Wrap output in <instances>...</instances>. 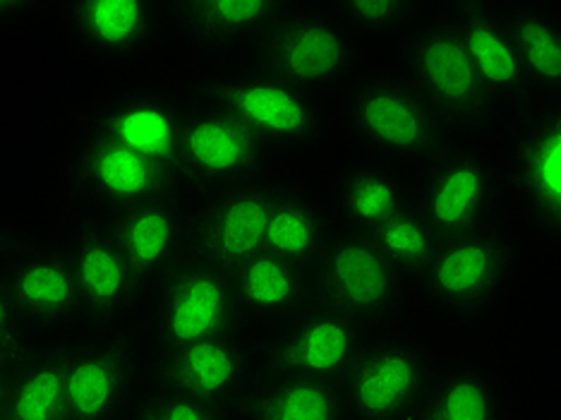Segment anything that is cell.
<instances>
[{"mask_svg": "<svg viewBox=\"0 0 561 420\" xmlns=\"http://www.w3.org/2000/svg\"><path fill=\"white\" fill-rule=\"evenodd\" d=\"M245 320L231 272L195 258L165 272L142 308V332L154 353L245 332Z\"/></svg>", "mask_w": 561, "mask_h": 420, "instance_id": "6da1fadb", "label": "cell"}, {"mask_svg": "<svg viewBox=\"0 0 561 420\" xmlns=\"http://www.w3.org/2000/svg\"><path fill=\"white\" fill-rule=\"evenodd\" d=\"M518 266L512 238L492 226L442 243L417 288L444 320L478 327L514 286Z\"/></svg>", "mask_w": 561, "mask_h": 420, "instance_id": "7a4b0ae2", "label": "cell"}, {"mask_svg": "<svg viewBox=\"0 0 561 420\" xmlns=\"http://www.w3.org/2000/svg\"><path fill=\"white\" fill-rule=\"evenodd\" d=\"M240 123L274 151L312 149L322 143L327 123L320 101L272 72L240 68L190 87V94Z\"/></svg>", "mask_w": 561, "mask_h": 420, "instance_id": "3957f363", "label": "cell"}, {"mask_svg": "<svg viewBox=\"0 0 561 420\" xmlns=\"http://www.w3.org/2000/svg\"><path fill=\"white\" fill-rule=\"evenodd\" d=\"M314 298L360 322L369 334L387 332L405 310L408 284L369 234L336 228L312 266Z\"/></svg>", "mask_w": 561, "mask_h": 420, "instance_id": "277c9868", "label": "cell"}, {"mask_svg": "<svg viewBox=\"0 0 561 420\" xmlns=\"http://www.w3.org/2000/svg\"><path fill=\"white\" fill-rule=\"evenodd\" d=\"M397 72L444 125L478 130L492 123L500 106L444 20L408 36L399 48Z\"/></svg>", "mask_w": 561, "mask_h": 420, "instance_id": "5b68a950", "label": "cell"}, {"mask_svg": "<svg viewBox=\"0 0 561 420\" xmlns=\"http://www.w3.org/2000/svg\"><path fill=\"white\" fill-rule=\"evenodd\" d=\"M274 157L270 145L226 113L185 97L175 181L187 200L209 197L270 175Z\"/></svg>", "mask_w": 561, "mask_h": 420, "instance_id": "8992f818", "label": "cell"}, {"mask_svg": "<svg viewBox=\"0 0 561 420\" xmlns=\"http://www.w3.org/2000/svg\"><path fill=\"white\" fill-rule=\"evenodd\" d=\"M346 121L385 161L425 163L444 145V123L397 70H373L351 87Z\"/></svg>", "mask_w": 561, "mask_h": 420, "instance_id": "52a82bcc", "label": "cell"}, {"mask_svg": "<svg viewBox=\"0 0 561 420\" xmlns=\"http://www.w3.org/2000/svg\"><path fill=\"white\" fill-rule=\"evenodd\" d=\"M423 343L401 332L369 334L341 379L351 420H417L437 373Z\"/></svg>", "mask_w": 561, "mask_h": 420, "instance_id": "ba28073f", "label": "cell"}, {"mask_svg": "<svg viewBox=\"0 0 561 420\" xmlns=\"http://www.w3.org/2000/svg\"><path fill=\"white\" fill-rule=\"evenodd\" d=\"M411 202L442 243H449L494 226L502 178L480 151L442 145L411 185Z\"/></svg>", "mask_w": 561, "mask_h": 420, "instance_id": "9c48e42d", "label": "cell"}, {"mask_svg": "<svg viewBox=\"0 0 561 420\" xmlns=\"http://www.w3.org/2000/svg\"><path fill=\"white\" fill-rule=\"evenodd\" d=\"M369 332L317 298L296 313L272 325L262 343L254 349L257 377H312L343 379L358 359Z\"/></svg>", "mask_w": 561, "mask_h": 420, "instance_id": "30bf717a", "label": "cell"}, {"mask_svg": "<svg viewBox=\"0 0 561 420\" xmlns=\"http://www.w3.org/2000/svg\"><path fill=\"white\" fill-rule=\"evenodd\" d=\"M66 252L78 279L84 332L133 325L149 286L127 260L106 216L80 209L70 216Z\"/></svg>", "mask_w": 561, "mask_h": 420, "instance_id": "8fae6325", "label": "cell"}, {"mask_svg": "<svg viewBox=\"0 0 561 420\" xmlns=\"http://www.w3.org/2000/svg\"><path fill=\"white\" fill-rule=\"evenodd\" d=\"M137 327L96 329L70 339L66 420H125L142 391Z\"/></svg>", "mask_w": 561, "mask_h": 420, "instance_id": "7c38bea8", "label": "cell"}, {"mask_svg": "<svg viewBox=\"0 0 561 420\" xmlns=\"http://www.w3.org/2000/svg\"><path fill=\"white\" fill-rule=\"evenodd\" d=\"M262 46L264 70L310 94L346 82L358 63L346 24L298 3H284Z\"/></svg>", "mask_w": 561, "mask_h": 420, "instance_id": "4fadbf2b", "label": "cell"}, {"mask_svg": "<svg viewBox=\"0 0 561 420\" xmlns=\"http://www.w3.org/2000/svg\"><path fill=\"white\" fill-rule=\"evenodd\" d=\"M288 185L274 175H264L197 200L187 212V258L233 272L238 264L264 250L266 226Z\"/></svg>", "mask_w": 561, "mask_h": 420, "instance_id": "5bb4252c", "label": "cell"}, {"mask_svg": "<svg viewBox=\"0 0 561 420\" xmlns=\"http://www.w3.org/2000/svg\"><path fill=\"white\" fill-rule=\"evenodd\" d=\"M257 385V359L245 332L175 351H151L142 367L145 389L169 391L224 409H238Z\"/></svg>", "mask_w": 561, "mask_h": 420, "instance_id": "9a60e30c", "label": "cell"}, {"mask_svg": "<svg viewBox=\"0 0 561 420\" xmlns=\"http://www.w3.org/2000/svg\"><path fill=\"white\" fill-rule=\"evenodd\" d=\"M66 181L80 209L101 216H116L149 202L183 195L175 178L159 163L82 133L68 155Z\"/></svg>", "mask_w": 561, "mask_h": 420, "instance_id": "2e32d148", "label": "cell"}, {"mask_svg": "<svg viewBox=\"0 0 561 420\" xmlns=\"http://www.w3.org/2000/svg\"><path fill=\"white\" fill-rule=\"evenodd\" d=\"M183 116L185 97H178L171 89L125 87L87 113L80 133L130 149L175 178Z\"/></svg>", "mask_w": 561, "mask_h": 420, "instance_id": "e0dca14e", "label": "cell"}, {"mask_svg": "<svg viewBox=\"0 0 561 420\" xmlns=\"http://www.w3.org/2000/svg\"><path fill=\"white\" fill-rule=\"evenodd\" d=\"M3 276L34 339L84 329L80 286L66 248H20L3 264Z\"/></svg>", "mask_w": 561, "mask_h": 420, "instance_id": "ac0fdd59", "label": "cell"}, {"mask_svg": "<svg viewBox=\"0 0 561 420\" xmlns=\"http://www.w3.org/2000/svg\"><path fill=\"white\" fill-rule=\"evenodd\" d=\"M68 34L96 60L123 66L149 56L163 36V5L149 0H75L62 5Z\"/></svg>", "mask_w": 561, "mask_h": 420, "instance_id": "d6986e66", "label": "cell"}, {"mask_svg": "<svg viewBox=\"0 0 561 420\" xmlns=\"http://www.w3.org/2000/svg\"><path fill=\"white\" fill-rule=\"evenodd\" d=\"M512 173L516 193L535 231L561 236V113L545 109L516 137Z\"/></svg>", "mask_w": 561, "mask_h": 420, "instance_id": "ffe728a7", "label": "cell"}, {"mask_svg": "<svg viewBox=\"0 0 561 420\" xmlns=\"http://www.w3.org/2000/svg\"><path fill=\"white\" fill-rule=\"evenodd\" d=\"M444 22L463 44L496 104H512L528 94L504 10L490 3H454Z\"/></svg>", "mask_w": 561, "mask_h": 420, "instance_id": "44dd1931", "label": "cell"}, {"mask_svg": "<svg viewBox=\"0 0 561 420\" xmlns=\"http://www.w3.org/2000/svg\"><path fill=\"white\" fill-rule=\"evenodd\" d=\"M187 197L173 195L106 216L127 260L151 288L185 254Z\"/></svg>", "mask_w": 561, "mask_h": 420, "instance_id": "7402d4cb", "label": "cell"}, {"mask_svg": "<svg viewBox=\"0 0 561 420\" xmlns=\"http://www.w3.org/2000/svg\"><path fill=\"white\" fill-rule=\"evenodd\" d=\"M284 3H207V0H178L171 18L178 32L199 50H226L257 46L274 24Z\"/></svg>", "mask_w": 561, "mask_h": 420, "instance_id": "603a6c76", "label": "cell"}, {"mask_svg": "<svg viewBox=\"0 0 561 420\" xmlns=\"http://www.w3.org/2000/svg\"><path fill=\"white\" fill-rule=\"evenodd\" d=\"M231 276L248 320L274 325L314 298L312 266L280 258L266 248L238 264Z\"/></svg>", "mask_w": 561, "mask_h": 420, "instance_id": "cb8c5ba5", "label": "cell"}, {"mask_svg": "<svg viewBox=\"0 0 561 420\" xmlns=\"http://www.w3.org/2000/svg\"><path fill=\"white\" fill-rule=\"evenodd\" d=\"M411 202V183L385 159H365L343 169L336 181V224L373 234Z\"/></svg>", "mask_w": 561, "mask_h": 420, "instance_id": "d4e9b609", "label": "cell"}, {"mask_svg": "<svg viewBox=\"0 0 561 420\" xmlns=\"http://www.w3.org/2000/svg\"><path fill=\"white\" fill-rule=\"evenodd\" d=\"M70 337L34 339L15 363L8 404L10 420H66Z\"/></svg>", "mask_w": 561, "mask_h": 420, "instance_id": "484cf974", "label": "cell"}, {"mask_svg": "<svg viewBox=\"0 0 561 420\" xmlns=\"http://www.w3.org/2000/svg\"><path fill=\"white\" fill-rule=\"evenodd\" d=\"M417 420H508L506 394L478 361H446L437 365Z\"/></svg>", "mask_w": 561, "mask_h": 420, "instance_id": "4316f807", "label": "cell"}, {"mask_svg": "<svg viewBox=\"0 0 561 420\" xmlns=\"http://www.w3.org/2000/svg\"><path fill=\"white\" fill-rule=\"evenodd\" d=\"M240 420H351L339 379H264L238 406Z\"/></svg>", "mask_w": 561, "mask_h": 420, "instance_id": "83f0119b", "label": "cell"}, {"mask_svg": "<svg viewBox=\"0 0 561 420\" xmlns=\"http://www.w3.org/2000/svg\"><path fill=\"white\" fill-rule=\"evenodd\" d=\"M336 219L308 190L288 185L266 226L264 248L280 258L314 266L336 234Z\"/></svg>", "mask_w": 561, "mask_h": 420, "instance_id": "f1b7e54d", "label": "cell"}, {"mask_svg": "<svg viewBox=\"0 0 561 420\" xmlns=\"http://www.w3.org/2000/svg\"><path fill=\"white\" fill-rule=\"evenodd\" d=\"M520 70L533 92L559 106L561 97V27L550 10L514 5L504 10Z\"/></svg>", "mask_w": 561, "mask_h": 420, "instance_id": "f546056e", "label": "cell"}, {"mask_svg": "<svg viewBox=\"0 0 561 420\" xmlns=\"http://www.w3.org/2000/svg\"><path fill=\"white\" fill-rule=\"evenodd\" d=\"M369 236L387 254V260L397 266V272L408 286H417L423 282L430 264L435 262L442 248V240L413 207V202H408L399 214H393L387 224L375 228Z\"/></svg>", "mask_w": 561, "mask_h": 420, "instance_id": "4dcf8cb0", "label": "cell"}, {"mask_svg": "<svg viewBox=\"0 0 561 420\" xmlns=\"http://www.w3.org/2000/svg\"><path fill=\"white\" fill-rule=\"evenodd\" d=\"M341 22L375 39H391L417 20L423 5L413 0H351L336 5Z\"/></svg>", "mask_w": 561, "mask_h": 420, "instance_id": "1f68e13d", "label": "cell"}, {"mask_svg": "<svg viewBox=\"0 0 561 420\" xmlns=\"http://www.w3.org/2000/svg\"><path fill=\"white\" fill-rule=\"evenodd\" d=\"M142 391H147L149 397L154 399L163 420H240L238 409H224V406H211V404H202L185 397H175V394L159 391V389L142 387Z\"/></svg>", "mask_w": 561, "mask_h": 420, "instance_id": "d6a6232c", "label": "cell"}, {"mask_svg": "<svg viewBox=\"0 0 561 420\" xmlns=\"http://www.w3.org/2000/svg\"><path fill=\"white\" fill-rule=\"evenodd\" d=\"M32 341L34 337L30 334L27 325L22 322L18 305L12 300V294L3 276V270H0V353L20 359Z\"/></svg>", "mask_w": 561, "mask_h": 420, "instance_id": "836d02e7", "label": "cell"}, {"mask_svg": "<svg viewBox=\"0 0 561 420\" xmlns=\"http://www.w3.org/2000/svg\"><path fill=\"white\" fill-rule=\"evenodd\" d=\"M15 363H18V359L0 353V416L8 413L12 377H15Z\"/></svg>", "mask_w": 561, "mask_h": 420, "instance_id": "e575fe53", "label": "cell"}, {"mask_svg": "<svg viewBox=\"0 0 561 420\" xmlns=\"http://www.w3.org/2000/svg\"><path fill=\"white\" fill-rule=\"evenodd\" d=\"M34 10H39V3H30V0H0V22L27 18Z\"/></svg>", "mask_w": 561, "mask_h": 420, "instance_id": "d590c367", "label": "cell"}, {"mask_svg": "<svg viewBox=\"0 0 561 420\" xmlns=\"http://www.w3.org/2000/svg\"><path fill=\"white\" fill-rule=\"evenodd\" d=\"M125 420H163V416L159 413L154 399H151L147 391H139V397H137V401L133 406V411L127 413Z\"/></svg>", "mask_w": 561, "mask_h": 420, "instance_id": "8d00e7d4", "label": "cell"}, {"mask_svg": "<svg viewBox=\"0 0 561 420\" xmlns=\"http://www.w3.org/2000/svg\"><path fill=\"white\" fill-rule=\"evenodd\" d=\"M18 250H20V243L15 240V236H12L5 226H0V266H3Z\"/></svg>", "mask_w": 561, "mask_h": 420, "instance_id": "74e56055", "label": "cell"}, {"mask_svg": "<svg viewBox=\"0 0 561 420\" xmlns=\"http://www.w3.org/2000/svg\"><path fill=\"white\" fill-rule=\"evenodd\" d=\"M0 420H10V418L8 416H0Z\"/></svg>", "mask_w": 561, "mask_h": 420, "instance_id": "f35d334b", "label": "cell"}]
</instances>
